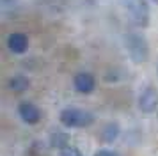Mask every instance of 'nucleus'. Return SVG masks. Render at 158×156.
<instances>
[{
	"label": "nucleus",
	"instance_id": "1",
	"mask_svg": "<svg viewBox=\"0 0 158 156\" xmlns=\"http://www.w3.org/2000/svg\"><path fill=\"white\" fill-rule=\"evenodd\" d=\"M60 122L66 128H87L94 122V115L91 112L80 108H66L60 112Z\"/></svg>",
	"mask_w": 158,
	"mask_h": 156
},
{
	"label": "nucleus",
	"instance_id": "2",
	"mask_svg": "<svg viewBox=\"0 0 158 156\" xmlns=\"http://www.w3.org/2000/svg\"><path fill=\"white\" fill-rule=\"evenodd\" d=\"M126 50L133 62H144L148 59V43L142 35L139 34H130L126 37Z\"/></svg>",
	"mask_w": 158,
	"mask_h": 156
},
{
	"label": "nucleus",
	"instance_id": "3",
	"mask_svg": "<svg viewBox=\"0 0 158 156\" xmlns=\"http://www.w3.org/2000/svg\"><path fill=\"white\" fill-rule=\"evenodd\" d=\"M126 7L131 16V20L137 27H148L149 23V7L146 4V0H126Z\"/></svg>",
	"mask_w": 158,
	"mask_h": 156
},
{
	"label": "nucleus",
	"instance_id": "4",
	"mask_svg": "<svg viewBox=\"0 0 158 156\" xmlns=\"http://www.w3.org/2000/svg\"><path fill=\"white\" fill-rule=\"evenodd\" d=\"M156 101H158V96H156V91L148 85L142 92H140V96H139V106H140V110L146 113H151L155 108H156Z\"/></svg>",
	"mask_w": 158,
	"mask_h": 156
},
{
	"label": "nucleus",
	"instance_id": "5",
	"mask_svg": "<svg viewBox=\"0 0 158 156\" xmlns=\"http://www.w3.org/2000/svg\"><path fill=\"white\" fill-rule=\"evenodd\" d=\"M18 113H20V117H22L27 124H36V122H39V119H41L39 108H37L34 103H29V101H25V103H22V105L18 106Z\"/></svg>",
	"mask_w": 158,
	"mask_h": 156
},
{
	"label": "nucleus",
	"instance_id": "6",
	"mask_svg": "<svg viewBox=\"0 0 158 156\" xmlns=\"http://www.w3.org/2000/svg\"><path fill=\"white\" fill-rule=\"evenodd\" d=\"M7 46L13 53H25L29 48V39L22 32H15L7 37Z\"/></svg>",
	"mask_w": 158,
	"mask_h": 156
},
{
	"label": "nucleus",
	"instance_id": "7",
	"mask_svg": "<svg viewBox=\"0 0 158 156\" xmlns=\"http://www.w3.org/2000/svg\"><path fill=\"white\" fill-rule=\"evenodd\" d=\"M75 89L78 92H82V94H89V92L94 91V85H96V82H94V76L93 75H89V73H78L77 76H75Z\"/></svg>",
	"mask_w": 158,
	"mask_h": 156
},
{
	"label": "nucleus",
	"instance_id": "8",
	"mask_svg": "<svg viewBox=\"0 0 158 156\" xmlns=\"http://www.w3.org/2000/svg\"><path fill=\"white\" fill-rule=\"evenodd\" d=\"M117 135H119V126L115 124V122H110L107 126L103 128V131H101V137H103V140L105 142H114L117 138Z\"/></svg>",
	"mask_w": 158,
	"mask_h": 156
},
{
	"label": "nucleus",
	"instance_id": "9",
	"mask_svg": "<svg viewBox=\"0 0 158 156\" xmlns=\"http://www.w3.org/2000/svg\"><path fill=\"white\" fill-rule=\"evenodd\" d=\"M9 85H11V89H13V91L22 92V91H25V89L29 87V80H27L25 76H22V75H16L15 78H11Z\"/></svg>",
	"mask_w": 158,
	"mask_h": 156
},
{
	"label": "nucleus",
	"instance_id": "10",
	"mask_svg": "<svg viewBox=\"0 0 158 156\" xmlns=\"http://www.w3.org/2000/svg\"><path fill=\"white\" fill-rule=\"evenodd\" d=\"M52 146L53 147H59V149H62L64 146H68V135L55 131V135H52Z\"/></svg>",
	"mask_w": 158,
	"mask_h": 156
},
{
	"label": "nucleus",
	"instance_id": "11",
	"mask_svg": "<svg viewBox=\"0 0 158 156\" xmlns=\"http://www.w3.org/2000/svg\"><path fill=\"white\" fill-rule=\"evenodd\" d=\"M60 156H82V153L73 146H64L60 149Z\"/></svg>",
	"mask_w": 158,
	"mask_h": 156
},
{
	"label": "nucleus",
	"instance_id": "12",
	"mask_svg": "<svg viewBox=\"0 0 158 156\" xmlns=\"http://www.w3.org/2000/svg\"><path fill=\"white\" fill-rule=\"evenodd\" d=\"M94 156H119L117 153H114V151H107V149H101V151H98Z\"/></svg>",
	"mask_w": 158,
	"mask_h": 156
},
{
	"label": "nucleus",
	"instance_id": "13",
	"mask_svg": "<svg viewBox=\"0 0 158 156\" xmlns=\"http://www.w3.org/2000/svg\"><path fill=\"white\" fill-rule=\"evenodd\" d=\"M155 2H158V0H155Z\"/></svg>",
	"mask_w": 158,
	"mask_h": 156
}]
</instances>
